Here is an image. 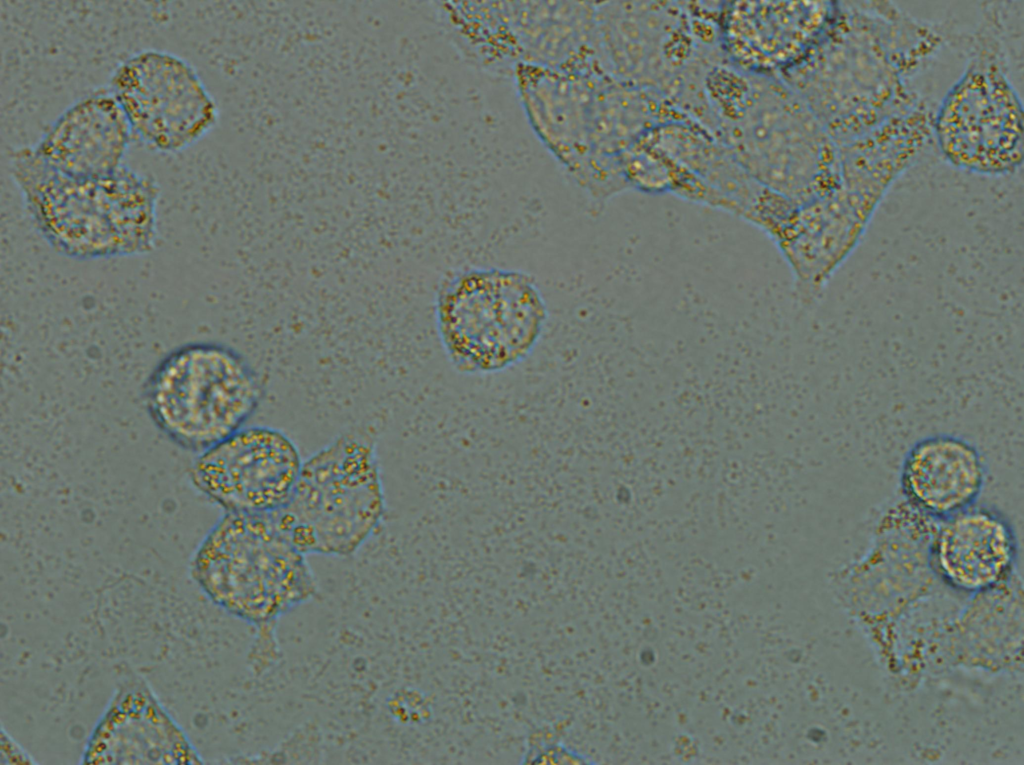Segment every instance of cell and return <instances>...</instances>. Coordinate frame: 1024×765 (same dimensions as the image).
Here are the masks:
<instances>
[{
    "label": "cell",
    "mask_w": 1024,
    "mask_h": 765,
    "mask_svg": "<svg viewBox=\"0 0 1024 765\" xmlns=\"http://www.w3.org/2000/svg\"><path fill=\"white\" fill-rule=\"evenodd\" d=\"M191 574L219 607L257 626L316 593L302 553L274 513H224L198 545Z\"/></svg>",
    "instance_id": "3"
},
{
    "label": "cell",
    "mask_w": 1024,
    "mask_h": 765,
    "mask_svg": "<svg viewBox=\"0 0 1024 765\" xmlns=\"http://www.w3.org/2000/svg\"><path fill=\"white\" fill-rule=\"evenodd\" d=\"M108 89L122 108L133 138L159 153H178L206 137L219 107L194 66L158 49L138 51L114 69Z\"/></svg>",
    "instance_id": "6"
},
{
    "label": "cell",
    "mask_w": 1024,
    "mask_h": 765,
    "mask_svg": "<svg viewBox=\"0 0 1024 765\" xmlns=\"http://www.w3.org/2000/svg\"><path fill=\"white\" fill-rule=\"evenodd\" d=\"M385 511L375 440L356 430L303 461L288 501L273 513L305 555L346 557L376 533Z\"/></svg>",
    "instance_id": "5"
},
{
    "label": "cell",
    "mask_w": 1024,
    "mask_h": 765,
    "mask_svg": "<svg viewBox=\"0 0 1024 765\" xmlns=\"http://www.w3.org/2000/svg\"><path fill=\"white\" fill-rule=\"evenodd\" d=\"M83 764H202L203 760L150 686L122 682L87 740Z\"/></svg>",
    "instance_id": "9"
},
{
    "label": "cell",
    "mask_w": 1024,
    "mask_h": 765,
    "mask_svg": "<svg viewBox=\"0 0 1024 765\" xmlns=\"http://www.w3.org/2000/svg\"><path fill=\"white\" fill-rule=\"evenodd\" d=\"M302 463L283 431L245 426L199 453L189 475L194 488L225 513L264 514L288 501Z\"/></svg>",
    "instance_id": "7"
},
{
    "label": "cell",
    "mask_w": 1024,
    "mask_h": 765,
    "mask_svg": "<svg viewBox=\"0 0 1024 765\" xmlns=\"http://www.w3.org/2000/svg\"><path fill=\"white\" fill-rule=\"evenodd\" d=\"M1 764H36L30 755L12 736L1 727Z\"/></svg>",
    "instance_id": "13"
},
{
    "label": "cell",
    "mask_w": 1024,
    "mask_h": 765,
    "mask_svg": "<svg viewBox=\"0 0 1024 765\" xmlns=\"http://www.w3.org/2000/svg\"><path fill=\"white\" fill-rule=\"evenodd\" d=\"M937 133L943 152L967 170L1001 174L1021 160V108L994 68L972 69L954 86L940 110Z\"/></svg>",
    "instance_id": "8"
},
{
    "label": "cell",
    "mask_w": 1024,
    "mask_h": 765,
    "mask_svg": "<svg viewBox=\"0 0 1024 765\" xmlns=\"http://www.w3.org/2000/svg\"><path fill=\"white\" fill-rule=\"evenodd\" d=\"M987 468L970 440L935 433L915 441L900 466L904 502L929 519L941 520L974 505L982 494Z\"/></svg>",
    "instance_id": "11"
},
{
    "label": "cell",
    "mask_w": 1024,
    "mask_h": 765,
    "mask_svg": "<svg viewBox=\"0 0 1024 765\" xmlns=\"http://www.w3.org/2000/svg\"><path fill=\"white\" fill-rule=\"evenodd\" d=\"M132 139L119 103L108 88H99L67 107L32 148L52 169L91 178L123 167Z\"/></svg>",
    "instance_id": "10"
},
{
    "label": "cell",
    "mask_w": 1024,
    "mask_h": 765,
    "mask_svg": "<svg viewBox=\"0 0 1024 765\" xmlns=\"http://www.w3.org/2000/svg\"><path fill=\"white\" fill-rule=\"evenodd\" d=\"M263 387L249 361L215 341L182 344L150 372L143 402L156 428L180 448L201 453L245 427Z\"/></svg>",
    "instance_id": "4"
},
{
    "label": "cell",
    "mask_w": 1024,
    "mask_h": 765,
    "mask_svg": "<svg viewBox=\"0 0 1024 765\" xmlns=\"http://www.w3.org/2000/svg\"><path fill=\"white\" fill-rule=\"evenodd\" d=\"M10 173L39 234L76 260L135 256L157 240L159 186L127 167L91 178L60 173L32 147L10 155Z\"/></svg>",
    "instance_id": "1"
},
{
    "label": "cell",
    "mask_w": 1024,
    "mask_h": 765,
    "mask_svg": "<svg viewBox=\"0 0 1024 765\" xmlns=\"http://www.w3.org/2000/svg\"><path fill=\"white\" fill-rule=\"evenodd\" d=\"M1016 546L1007 516L975 503L940 520L931 552L934 567L945 581L961 590L980 591L1008 576Z\"/></svg>",
    "instance_id": "12"
},
{
    "label": "cell",
    "mask_w": 1024,
    "mask_h": 765,
    "mask_svg": "<svg viewBox=\"0 0 1024 765\" xmlns=\"http://www.w3.org/2000/svg\"><path fill=\"white\" fill-rule=\"evenodd\" d=\"M434 317L451 365L460 373L485 375L526 360L542 338L549 313L527 272L469 266L440 280Z\"/></svg>",
    "instance_id": "2"
}]
</instances>
